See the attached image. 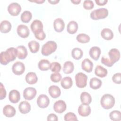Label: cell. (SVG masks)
I'll return each instance as SVG.
<instances>
[{"instance_id": "cell-1", "label": "cell", "mask_w": 121, "mask_h": 121, "mask_svg": "<svg viewBox=\"0 0 121 121\" xmlns=\"http://www.w3.org/2000/svg\"><path fill=\"white\" fill-rule=\"evenodd\" d=\"M17 49L14 47H10L6 51L2 52L0 54V62L1 64L6 65L10 61H14L17 56Z\"/></svg>"}, {"instance_id": "cell-2", "label": "cell", "mask_w": 121, "mask_h": 121, "mask_svg": "<svg viewBox=\"0 0 121 121\" xmlns=\"http://www.w3.org/2000/svg\"><path fill=\"white\" fill-rule=\"evenodd\" d=\"M30 27L36 39L41 41L45 39L46 35L43 31V25L40 20L38 19L34 20L31 24Z\"/></svg>"}, {"instance_id": "cell-3", "label": "cell", "mask_w": 121, "mask_h": 121, "mask_svg": "<svg viewBox=\"0 0 121 121\" xmlns=\"http://www.w3.org/2000/svg\"><path fill=\"white\" fill-rule=\"evenodd\" d=\"M100 104L104 109H110L113 107L115 104V99L110 94H105L102 96L100 100Z\"/></svg>"}, {"instance_id": "cell-4", "label": "cell", "mask_w": 121, "mask_h": 121, "mask_svg": "<svg viewBox=\"0 0 121 121\" xmlns=\"http://www.w3.org/2000/svg\"><path fill=\"white\" fill-rule=\"evenodd\" d=\"M57 43L53 41H49L44 43L41 49V53L43 56H48L54 52L57 49Z\"/></svg>"}, {"instance_id": "cell-5", "label": "cell", "mask_w": 121, "mask_h": 121, "mask_svg": "<svg viewBox=\"0 0 121 121\" xmlns=\"http://www.w3.org/2000/svg\"><path fill=\"white\" fill-rule=\"evenodd\" d=\"M108 15V10L105 8H100L92 11L90 14V17L93 20L104 19Z\"/></svg>"}, {"instance_id": "cell-6", "label": "cell", "mask_w": 121, "mask_h": 121, "mask_svg": "<svg viewBox=\"0 0 121 121\" xmlns=\"http://www.w3.org/2000/svg\"><path fill=\"white\" fill-rule=\"evenodd\" d=\"M76 86L79 88H84L87 84V76L84 73L79 72L75 77Z\"/></svg>"}, {"instance_id": "cell-7", "label": "cell", "mask_w": 121, "mask_h": 121, "mask_svg": "<svg viewBox=\"0 0 121 121\" xmlns=\"http://www.w3.org/2000/svg\"><path fill=\"white\" fill-rule=\"evenodd\" d=\"M21 10L20 5L17 2L10 3L8 7L9 13L12 16H17L20 13Z\"/></svg>"}, {"instance_id": "cell-8", "label": "cell", "mask_w": 121, "mask_h": 121, "mask_svg": "<svg viewBox=\"0 0 121 121\" xmlns=\"http://www.w3.org/2000/svg\"><path fill=\"white\" fill-rule=\"evenodd\" d=\"M36 90L32 87L25 88L23 91V97L27 100H31L34 99L36 95Z\"/></svg>"}, {"instance_id": "cell-9", "label": "cell", "mask_w": 121, "mask_h": 121, "mask_svg": "<svg viewBox=\"0 0 121 121\" xmlns=\"http://www.w3.org/2000/svg\"><path fill=\"white\" fill-rule=\"evenodd\" d=\"M25 70V66L22 62L17 61L12 66V70L14 74L16 75H20L22 74Z\"/></svg>"}, {"instance_id": "cell-10", "label": "cell", "mask_w": 121, "mask_h": 121, "mask_svg": "<svg viewBox=\"0 0 121 121\" xmlns=\"http://www.w3.org/2000/svg\"><path fill=\"white\" fill-rule=\"evenodd\" d=\"M50 104V100L45 95H40L37 99V104L41 108H45L48 107Z\"/></svg>"}, {"instance_id": "cell-11", "label": "cell", "mask_w": 121, "mask_h": 121, "mask_svg": "<svg viewBox=\"0 0 121 121\" xmlns=\"http://www.w3.org/2000/svg\"><path fill=\"white\" fill-rule=\"evenodd\" d=\"M17 33L18 35L23 38H27L29 35V29L25 25H20L17 27Z\"/></svg>"}, {"instance_id": "cell-12", "label": "cell", "mask_w": 121, "mask_h": 121, "mask_svg": "<svg viewBox=\"0 0 121 121\" xmlns=\"http://www.w3.org/2000/svg\"><path fill=\"white\" fill-rule=\"evenodd\" d=\"M67 106L65 102L60 100L56 101L53 105V109L55 112L58 113H61L63 112L66 109Z\"/></svg>"}, {"instance_id": "cell-13", "label": "cell", "mask_w": 121, "mask_h": 121, "mask_svg": "<svg viewBox=\"0 0 121 121\" xmlns=\"http://www.w3.org/2000/svg\"><path fill=\"white\" fill-rule=\"evenodd\" d=\"M91 108L89 105L82 104L78 108V113L79 115L82 117L88 116L91 113Z\"/></svg>"}, {"instance_id": "cell-14", "label": "cell", "mask_w": 121, "mask_h": 121, "mask_svg": "<svg viewBox=\"0 0 121 121\" xmlns=\"http://www.w3.org/2000/svg\"><path fill=\"white\" fill-rule=\"evenodd\" d=\"M108 56L110 58V60L115 63L117 62L120 58V51L116 48H112L109 51Z\"/></svg>"}, {"instance_id": "cell-15", "label": "cell", "mask_w": 121, "mask_h": 121, "mask_svg": "<svg viewBox=\"0 0 121 121\" xmlns=\"http://www.w3.org/2000/svg\"><path fill=\"white\" fill-rule=\"evenodd\" d=\"M81 67L83 70L86 72L90 73L92 71L93 68V63L89 59H85L82 62Z\"/></svg>"}, {"instance_id": "cell-16", "label": "cell", "mask_w": 121, "mask_h": 121, "mask_svg": "<svg viewBox=\"0 0 121 121\" xmlns=\"http://www.w3.org/2000/svg\"><path fill=\"white\" fill-rule=\"evenodd\" d=\"M53 26L55 31L57 32H61L65 28V24L63 20L60 18H58L54 20Z\"/></svg>"}, {"instance_id": "cell-17", "label": "cell", "mask_w": 121, "mask_h": 121, "mask_svg": "<svg viewBox=\"0 0 121 121\" xmlns=\"http://www.w3.org/2000/svg\"><path fill=\"white\" fill-rule=\"evenodd\" d=\"M9 101L14 104L17 103L20 99V95L19 91L14 89L10 91L9 93Z\"/></svg>"}, {"instance_id": "cell-18", "label": "cell", "mask_w": 121, "mask_h": 121, "mask_svg": "<svg viewBox=\"0 0 121 121\" xmlns=\"http://www.w3.org/2000/svg\"><path fill=\"white\" fill-rule=\"evenodd\" d=\"M48 92L50 96L53 98H57L59 97L61 94L60 88L55 85L50 86L49 88Z\"/></svg>"}, {"instance_id": "cell-19", "label": "cell", "mask_w": 121, "mask_h": 121, "mask_svg": "<svg viewBox=\"0 0 121 121\" xmlns=\"http://www.w3.org/2000/svg\"><path fill=\"white\" fill-rule=\"evenodd\" d=\"M101 49L97 46H93L90 48L89 54L90 56L95 60H97L101 54Z\"/></svg>"}, {"instance_id": "cell-20", "label": "cell", "mask_w": 121, "mask_h": 121, "mask_svg": "<svg viewBox=\"0 0 121 121\" xmlns=\"http://www.w3.org/2000/svg\"><path fill=\"white\" fill-rule=\"evenodd\" d=\"M18 109L21 113L25 114L30 111L31 105L27 101H22L18 105Z\"/></svg>"}, {"instance_id": "cell-21", "label": "cell", "mask_w": 121, "mask_h": 121, "mask_svg": "<svg viewBox=\"0 0 121 121\" xmlns=\"http://www.w3.org/2000/svg\"><path fill=\"white\" fill-rule=\"evenodd\" d=\"M16 111L14 107L10 105H5L3 109L4 115L7 117H12L15 116Z\"/></svg>"}, {"instance_id": "cell-22", "label": "cell", "mask_w": 121, "mask_h": 121, "mask_svg": "<svg viewBox=\"0 0 121 121\" xmlns=\"http://www.w3.org/2000/svg\"><path fill=\"white\" fill-rule=\"evenodd\" d=\"M25 79L27 83L30 85L35 84L38 81V78L36 74L33 72L28 73L25 77Z\"/></svg>"}, {"instance_id": "cell-23", "label": "cell", "mask_w": 121, "mask_h": 121, "mask_svg": "<svg viewBox=\"0 0 121 121\" xmlns=\"http://www.w3.org/2000/svg\"><path fill=\"white\" fill-rule=\"evenodd\" d=\"M11 23L8 20H3L0 23V30L2 33H9L11 30Z\"/></svg>"}, {"instance_id": "cell-24", "label": "cell", "mask_w": 121, "mask_h": 121, "mask_svg": "<svg viewBox=\"0 0 121 121\" xmlns=\"http://www.w3.org/2000/svg\"><path fill=\"white\" fill-rule=\"evenodd\" d=\"M17 51V57L19 59H25L27 55V51L26 48L23 45H20L16 48Z\"/></svg>"}, {"instance_id": "cell-25", "label": "cell", "mask_w": 121, "mask_h": 121, "mask_svg": "<svg viewBox=\"0 0 121 121\" xmlns=\"http://www.w3.org/2000/svg\"><path fill=\"white\" fill-rule=\"evenodd\" d=\"M101 35L103 38L106 40H110L113 37V34L112 31L109 28H104L101 32Z\"/></svg>"}, {"instance_id": "cell-26", "label": "cell", "mask_w": 121, "mask_h": 121, "mask_svg": "<svg viewBox=\"0 0 121 121\" xmlns=\"http://www.w3.org/2000/svg\"><path fill=\"white\" fill-rule=\"evenodd\" d=\"M78 29V24L75 21H70L67 27V32L70 34H74L76 33Z\"/></svg>"}, {"instance_id": "cell-27", "label": "cell", "mask_w": 121, "mask_h": 121, "mask_svg": "<svg viewBox=\"0 0 121 121\" xmlns=\"http://www.w3.org/2000/svg\"><path fill=\"white\" fill-rule=\"evenodd\" d=\"M107 70L101 65H97L95 70V75L100 78H104L106 77L107 75Z\"/></svg>"}, {"instance_id": "cell-28", "label": "cell", "mask_w": 121, "mask_h": 121, "mask_svg": "<svg viewBox=\"0 0 121 121\" xmlns=\"http://www.w3.org/2000/svg\"><path fill=\"white\" fill-rule=\"evenodd\" d=\"M80 100L82 104L89 105L92 102V97L88 93L83 92L81 94Z\"/></svg>"}, {"instance_id": "cell-29", "label": "cell", "mask_w": 121, "mask_h": 121, "mask_svg": "<svg viewBox=\"0 0 121 121\" xmlns=\"http://www.w3.org/2000/svg\"><path fill=\"white\" fill-rule=\"evenodd\" d=\"M102 81L97 78H92L89 82L90 87L93 89H99L102 85Z\"/></svg>"}, {"instance_id": "cell-30", "label": "cell", "mask_w": 121, "mask_h": 121, "mask_svg": "<svg viewBox=\"0 0 121 121\" xmlns=\"http://www.w3.org/2000/svg\"><path fill=\"white\" fill-rule=\"evenodd\" d=\"M74 69V66L71 61H66L63 67V72L65 74H70L71 73Z\"/></svg>"}, {"instance_id": "cell-31", "label": "cell", "mask_w": 121, "mask_h": 121, "mask_svg": "<svg viewBox=\"0 0 121 121\" xmlns=\"http://www.w3.org/2000/svg\"><path fill=\"white\" fill-rule=\"evenodd\" d=\"M73 85V81L72 78L69 77H64L61 81V86L65 89H68L72 86Z\"/></svg>"}, {"instance_id": "cell-32", "label": "cell", "mask_w": 121, "mask_h": 121, "mask_svg": "<svg viewBox=\"0 0 121 121\" xmlns=\"http://www.w3.org/2000/svg\"><path fill=\"white\" fill-rule=\"evenodd\" d=\"M50 65L51 63L48 60L43 59L38 63V68L42 71H46L50 69Z\"/></svg>"}, {"instance_id": "cell-33", "label": "cell", "mask_w": 121, "mask_h": 121, "mask_svg": "<svg viewBox=\"0 0 121 121\" xmlns=\"http://www.w3.org/2000/svg\"><path fill=\"white\" fill-rule=\"evenodd\" d=\"M28 45L30 52L32 53H36L38 52L40 48L39 43L36 41L32 40L29 42L28 43Z\"/></svg>"}, {"instance_id": "cell-34", "label": "cell", "mask_w": 121, "mask_h": 121, "mask_svg": "<svg viewBox=\"0 0 121 121\" xmlns=\"http://www.w3.org/2000/svg\"><path fill=\"white\" fill-rule=\"evenodd\" d=\"M32 14L31 12L28 10L24 11L21 15L20 18L22 22L25 23H28L32 19Z\"/></svg>"}, {"instance_id": "cell-35", "label": "cell", "mask_w": 121, "mask_h": 121, "mask_svg": "<svg viewBox=\"0 0 121 121\" xmlns=\"http://www.w3.org/2000/svg\"><path fill=\"white\" fill-rule=\"evenodd\" d=\"M83 55V52L82 50L79 48H74L71 51L72 57L76 60L80 59Z\"/></svg>"}, {"instance_id": "cell-36", "label": "cell", "mask_w": 121, "mask_h": 121, "mask_svg": "<svg viewBox=\"0 0 121 121\" xmlns=\"http://www.w3.org/2000/svg\"><path fill=\"white\" fill-rule=\"evenodd\" d=\"M109 117L112 121H120L121 120V113L119 111H112L110 113Z\"/></svg>"}, {"instance_id": "cell-37", "label": "cell", "mask_w": 121, "mask_h": 121, "mask_svg": "<svg viewBox=\"0 0 121 121\" xmlns=\"http://www.w3.org/2000/svg\"><path fill=\"white\" fill-rule=\"evenodd\" d=\"M76 39L80 43H85L89 42L90 37L85 34H80L77 36Z\"/></svg>"}, {"instance_id": "cell-38", "label": "cell", "mask_w": 121, "mask_h": 121, "mask_svg": "<svg viewBox=\"0 0 121 121\" xmlns=\"http://www.w3.org/2000/svg\"><path fill=\"white\" fill-rule=\"evenodd\" d=\"M50 69L52 72H59L61 69V66L59 62H53L51 63Z\"/></svg>"}, {"instance_id": "cell-39", "label": "cell", "mask_w": 121, "mask_h": 121, "mask_svg": "<svg viewBox=\"0 0 121 121\" xmlns=\"http://www.w3.org/2000/svg\"><path fill=\"white\" fill-rule=\"evenodd\" d=\"M50 78L52 81L54 83H57L61 80L62 76L59 72H55L51 75Z\"/></svg>"}, {"instance_id": "cell-40", "label": "cell", "mask_w": 121, "mask_h": 121, "mask_svg": "<svg viewBox=\"0 0 121 121\" xmlns=\"http://www.w3.org/2000/svg\"><path fill=\"white\" fill-rule=\"evenodd\" d=\"M64 119L66 121H78V119L76 115L73 112H69L67 113L64 115Z\"/></svg>"}, {"instance_id": "cell-41", "label": "cell", "mask_w": 121, "mask_h": 121, "mask_svg": "<svg viewBox=\"0 0 121 121\" xmlns=\"http://www.w3.org/2000/svg\"><path fill=\"white\" fill-rule=\"evenodd\" d=\"M83 6L85 9L87 10H90L94 8V4L92 0H86L84 1Z\"/></svg>"}, {"instance_id": "cell-42", "label": "cell", "mask_w": 121, "mask_h": 121, "mask_svg": "<svg viewBox=\"0 0 121 121\" xmlns=\"http://www.w3.org/2000/svg\"><path fill=\"white\" fill-rule=\"evenodd\" d=\"M101 63L108 67H111L113 65V64H114L113 62L111 61L110 60V59H109L107 57H105L104 56H103L102 57Z\"/></svg>"}, {"instance_id": "cell-43", "label": "cell", "mask_w": 121, "mask_h": 121, "mask_svg": "<svg viewBox=\"0 0 121 121\" xmlns=\"http://www.w3.org/2000/svg\"><path fill=\"white\" fill-rule=\"evenodd\" d=\"M112 80L115 84H120L121 83V74L117 73L114 74L112 77Z\"/></svg>"}, {"instance_id": "cell-44", "label": "cell", "mask_w": 121, "mask_h": 121, "mask_svg": "<svg viewBox=\"0 0 121 121\" xmlns=\"http://www.w3.org/2000/svg\"><path fill=\"white\" fill-rule=\"evenodd\" d=\"M0 99L2 100L6 96V91L2 83H0Z\"/></svg>"}, {"instance_id": "cell-45", "label": "cell", "mask_w": 121, "mask_h": 121, "mask_svg": "<svg viewBox=\"0 0 121 121\" xmlns=\"http://www.w3.org/2000/svg\"><path fill=\"white\" fill-rule=\"evenodd\" d=\"M47 120L48 121H57L58 120V117L56 115H55V114H53V113H51L48 115Z\"/></svg>"}, {"instance_id": "cell-46", "label": "cell", "mask_w": 121, "mask_h": 121, "mask_svg": "<svg viewBox=\"0 0 121 121\" xmlns=\"http://www.w3.org/2000/svg\"><path fill=\"white\" fill-rule=\"evenodd\" d=\"M97 5L99 6H104L108 2L107 0H95Z\"/></svg>"}, {"instance_id": "cell-47", "label": "cell", "mask_w": 121, "mask_h": 121, "mask_svg": "<svg viewBox=\"0 0 121 121\" xmlns=\"http://www.w3.org/2000/svg\"><path fill=\"white\" fill-rule=\"evenodd\" d=\"M48 1L51 4H56L57 3H58L60 0H48Z\"/></svg>"}, {"instance_id": "cell-48", "label": "cell", "mask_w": 121, "mask_h": 121, "mask_svg": "<svg viewBox=\"0 0 121 121\" xmlns=\"http://www.w3.org/2000/svg\"><path fill=\"white\" fill-rule=\"evenodd\" d=\"M31 1V2H35L37 4H42L43 3L45 0H34V1Z\"/></svg>"}, {"instance_id": "cell-49", "label": "cell", "mask_w": 121, "mask_h": 121, "mask_svg": "<svg viewBox=\"0 0 121 121\" xmlns=\"http://www.w3.org/2000/svg\"><path fill=\"white\" fill-rule=\"evenodd\" d=\"M71 2H72L74 4L78 5L81 2V0H71Z\"/></svg>"}]
</instances>
